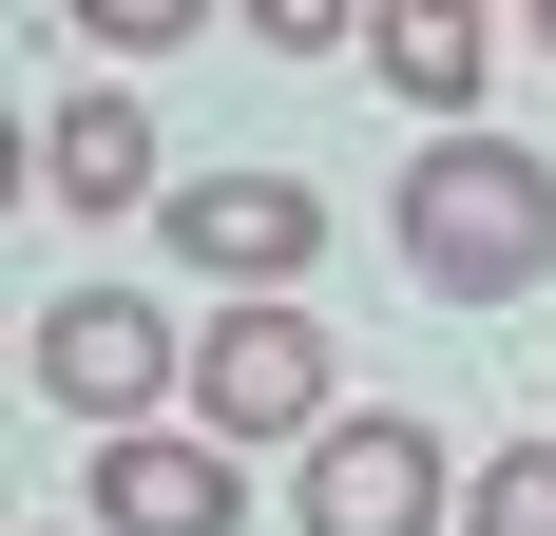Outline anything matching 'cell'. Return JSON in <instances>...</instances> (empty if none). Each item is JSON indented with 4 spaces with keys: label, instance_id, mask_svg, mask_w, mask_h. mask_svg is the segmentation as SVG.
<instances>
[{
    "label": "cell",
    "instance_id": "cell-1",
    "mask_svg": "<svg viewBox=\"0 0 556 536\" xmlns=\"http://www.w3.org/2000/svg\"><path fill=\"white\" fill-rule=\"evenodd\" d=\"M403 268L442 288V307H518L556 268V173L518 135H442V154L403 173Z\"/></svg>",
    "mask_w": 556,
    "mask_h": 536
},
{
    "label": "cell",
    "instance_id": "cell-2",
    "mask_svg": "<svg viewBox=\"0 0 556 536\" xmlns=\"http://www.w3.org/2000/svg\"><path fill=\"white\" fill-rule=\"evenodd\" d=\"M39 403H77L97 441H135L154 403H192V326H154L135 288H58L39 307Z\"/></svg>",
    "mask_w": 556,
    "mask_h": 536
},
{
    "label": "cell",
    "instance_id": "cell-3",
    "mask_svg": "<svg viewBox=\"0 0 556 536\" xmlns=\"http://www.w3.org/2000/svg\"><path fill=\"white\" fill-rule=\"evenodd\" d=\"M192 441H327V326L307 307L192 326Z\"/></svg>",
    "mask_w": 556,
    "mask_h": 536
},
{
    "label": "cell",
    "instance_id": "cell-4",
    "mask_svg": "<svg viewBox=\"0 0 556 536\" xmlns=\"http://www.w3.org/2000/svg\"><path fill=\"white\" fill-rule=\"evenodd\" d=\"M442 480H460V460L403 422V403H384V422H327V441H307V536H442Z\"/></svg>",
    "mask_w": 556,
    "mask_h": 536
},
{
    "label": "cell",
    "instance_id": "cell-5",
    "mask_svg": "<svg viewBox=\"0 0 556 536\" xmlns=\"http://www.w3.org/2000/svg\"><path fill=\"white\" fill-rule=\"evenodd\" d=\"M307 250H327V192L307 173H192L173 192V268H212V288H288Z\"/></svg>",
    "mask_w": 556,
    "mask_h": 536
},
{
    "label": "cell",
    "instance_id": "cell-6",
    "mask_svg": "<svg viewBox=\"0 0 556 536\" xmlns=\"http://www.w3.org/2000/svg\"><path fill=\"white\" fill-rule=\"evenodd\" d=\"M230 518H250L230 441H173V422L97 441V536H230Z\"/></svg>",
    "mask_w": 556,
    "mask_h": 536
},
{
    "label": "cell",
    "instance_id": "cell-7",
    "mask_svg": "<svg viewBox=\"0 0 556 536\" xmlns=\"http://www.w3.org/2000/svg\"><path fill=\"white\" fill-rule=\"evenodd\" d=\"M480 77H500V20L480 0H384V97H422L442 135H480Z\"/></svg>",
    "mask_w": 556,
    "mask_h": 536
},
{
    "label": "cell",
    "instance_id": "cell-8",
    "mask_svg": "<svg viewBox=\"0 0 556 536\" xmlns=\"http://www.w3.org/2000/svg\"><path fill=\"white\" fill-rule=\"evenodd\" d=\"M39 192L58 212H135V192H154V115L135 97H58L39 115Z\"/></svg>",
    "mask_w": 556,
    "mask_h": 536
},
{
    "label": "cell",
    "instance_id": "cell-9",
    "mask_svg": "<svg viewBox=\"0 0 556 536\" xmlns=\"http://www.w3.org/2000/svg\"><path fill=\"white\" fill-rule=\"evenodd\" d=\"M480 536H556V441H500L480 460Z\"/></svg>",
    "mask_w": 556,
    "mask_h": 536
},
{
    "label": "cell",
    "instance_id": "cell-10",
    "mask_svg": "<svg viewBox=\"0 0 556 536\" xmlns=\"http://www.w3.org/2000/svg\"><path fill=\"white\" fill-rule=\"evenodd\" d=\"M538 39H556V20H538Z\"/></svg>",
    "mask_w": 556,
    "mask_h": 536
}]
</instances>
